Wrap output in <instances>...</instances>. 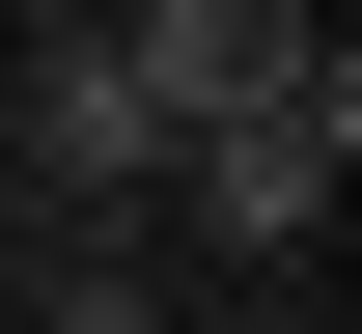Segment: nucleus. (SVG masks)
I'll return each mask as SVG.
<instances>
[{"label": "nucleus", "mask_w": 362, "mask_h": 334, "mask_svg": "<svg viewBox=\"0 0 362 334\" xmlns=\"http://www.w3.org/2000/svg\"><path fill=\"white\" fill-rule=\"evenodd\" d=\"M112 56H139V112H168V140H195V112H251V84H307V0H112Z\"/></svg>", "instance_id": "obj_2"}, {"label": "nucleus", "mask_w": 362, "mask_h": 334, "mask_svg": "<svg viewBox=\"0 0 362 334\" xmlns=\"http://www.w3.org/2000/svg\"><path fill=\"white\" fill-rule=\"evenodd\" d=\"M28 334H139V279H112V251H84V279H28Z\"/></svg>", "instance_id": "obj_4"}, {"label": "nucleus", "mask_w": 362, "mask_h": 334, "mask_svg": "<svg viewBox=\"0 0 362 334\" xmlns=\"http://www.w3.org/2000/svg\"><path fill=\"white\" fill-rule=\"evenodd\" d=\"M334 167H362V56H307V84H251V112H195V140H168V195H195L223 251H307Z\"/></svg>", "instance_id": "obj_1"}, {"label": "nucleus", "mask_w": 362, "mask_h": 334, "mask_svg": "<svg viewBox=\"0 0 362 334\" xmlns=\"http://www.w3.org/2000/svg\"><path fill=\"white\" fill-rule=\"evenodd\" d=\"M28 167L56 195H168V112H139V56L84 28V56H28Z\"/></svg>", "instance_id": "obj_3"}]
</instances>
